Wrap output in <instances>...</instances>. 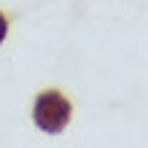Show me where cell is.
Wrapping results in <instances>:
<instances>
[{"label": "cell", "mask_w": 148, "mask_h": 148, "mask_svg": "<svg viewBox=\"0 0 148 148\" xmlns=\"http://www.w3.org/2000/svg\"><path fill=\"white\" fill-rule=\"evenodd\" d=\"M5 32H8V22H5V16L0 14V43L5 40Z\"/></svg>", "instance_id": "obj_2"}, {"label": "cell", "mask_w": 148, "mask_h": 148, "mask_svg": "<svg viewBox=\"0 0 148 148\" xmlns=\"http://www.w3.org/2000/svg\"><path fill=\"white\" fill-rule=\"evenodd\" d=\"M70 100L65 97V94H59L54 89L43 92L40 97L35 100V108H32V119H35V124L43 129V132L49 135H59L62 129L67 127V121H70Z\"/></svg>", "instance_id": "obj_1"}]
</instances>
